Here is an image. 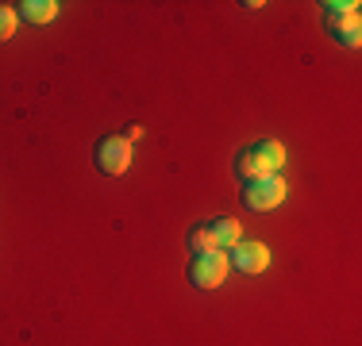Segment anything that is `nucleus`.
<instances>
[{
	"label": "nucleus",
	"instance_id": "nucleus-12",
	"mask_svg": "<svg viewBox=\"0 0 362 346\" xmlns=\"http://www.w3.org/2000/svg\"><path fill=\"white\" fill-rule=\"evenodd\" d=\"M124 138H127V143H135V138H143V127H139V124H132V127H127V135H124Z\"/></svg>",
	"mask_w": 362,
	"mask_h": 346
},
{
	"label": "nucleus",
	"instance_id": "nucleus-9",
	"mask_svg": "<svg viewBox=\"0 0 362 346\" xmlns=\"http://www.w3.org/2000/svg\"><path fill=\"white\" fill-rule=\"evenodd\" d=\"M189 250H193V254H204V250H216V242H212L209 223H201V227H193V231H189Z\"/></svg>",
	"mask_w": 362,
	"mask_h": 346
},
{
	"label": "nucleus",
	"instance_id": "nucleus-3",
	"mask_svg": "<svg viewBox=\"0 0 362 346\" xmlns=\"http://www.w3.org/2000/svg\"><path fill=\"white\" fill-rule=\"evenodd\" d=\"M228 270H231V262L223 250H204V254H193V262H189V281L197 289H216V285H223Z\"/></svg>",
	"mask_w": 362,
	"mask_h": 346
},
{
	"label": "nucleus",
	"instance_id": "nucleus-1",
	"mask_svg": "<svg viewBox=\"0 0 362 346\" xmlns=\"http://www.w3.org/2000/svg\"><path fill=\"white\" fill-rule=\"evenodd\" d=\"M286 166V146L274 143V138H266V143L251 146V150L239 154V177L243 181H255V177H266V173H278Z\"/></svg>",
	"mask_w": 362,
	"mask_h": 346
},
{
	"label": "nucleus",
	"instance_id": "nucleus-10",
	"mask_svg": "<svg viewBox=\"0 0 362 346\" xmlns=\"http://www.w3.org/2000/svg\"><path fill=\"white\" fill-rule=\"evenodd\" d=\"M16 23H20V16H16V8L0 4V42H4V39H12V35H16Z\"/></svg>",
	"mask_w": 362,
	"mask_h": 346
},
{
	"label": "nucleus",
	"instance_id": "nucleus-8",
	"mask_svg": "<svg viewBox=\"0 0 362 346\" xmlns=\"http://www.w3.org/2000/svg\"><path fill=\"white\" fill-rule=\"evenodd\" d=\"M209 231H212V242H216V250H231L235 242H243V231H239L235 220H212Z\"/></svg>",
	"mask_w": 362,
	"mask_h": 346
},
{
	"label": "nucleus",
	"instance_id": "nucleus-7",
	"mask_svg": "<svg viewBox=\"0 0 362 346\" xmlns=\"http://www.w3.org/2000/svg\"><path fill=\"white\" fill-rule=\"evenodd\" d=\"M16 16L28 23H50L58 16V0H23L16 4Z\"/></svg>",
	"mask_w": 362,
	"mask_h": 346
},
{
	"label": "nucleus",
	"instance_id": "nucleus-6",
	"mask_svg": "<svg viewBox=\"0 0 362 346\" xmlns=\"http://www.w3.org/2000/svg\"><path fill=\"white\" fill-rule=\"evenodd\" d=\"M327 16V28H332V35L343 42V47H358L362 42V20L358 12H324Z\"/></svg>",
	"mask_w": 362,
	"mask_h": 346
},
{
	"label": "nucleus",
	"instance_id": "nucleus-5",
	"mask_svg": "<svg viewBox=\"0 0 362 346\" xmlns=\"http://www.w3.org/2000/svg\"><path fill=\"white\" fill-rule=\"evenodd\" d=\"M228 262L235 266V270H243V273H262L266 266H270V250H266V242H235L231 246V254H228Z\"/></svg>",
	"mask_w": 362,
	"mask_h": 346
},
{
	"label": "nucleus",
	"instance_id": "nucleus-2",
	"mask_svg": "<svg viewBox=\"0 0 362 346\" xmlns=\"http://www.w3.org/2000/svg\"><path fill=\"white\" fill-rule=\"evenodd\" d=\"M286 181L278 177V173H266V177H255L247 181L243 189V204L251 208V212H270V208H278L281 201H286Z\"/></svg>",
	"mask_w": 362,
	"mask_h": 346
},
{
	"label": "nucleus",
	"instance_id": "nucleus-11",
	"mask_svg": "<svg viewBox=\"0 0 362 346\" xmlns=\"http://www.w3.org/2000/svg\"><path fill=\"white\" fill-rule=\"evenodd\" d=\"M324 12H358V4L355 0H339V4H335L332 0V4H324Z\"/></svg>",
	"mask_w": 362,
	"mask_h": 346
},
{
	"label": "nucleus",
	"instance_id": "nucleus-4",
	"mask_svg": "<svg viewBox=\"0 0 362 346\" xmlns=\"http://www.w3.org/2000/svg\"><path fill=\"white\" fill-rule=\"evenodd\" d=\"M97 166L100 173H108V177H124L127 169H132V143H127L124 135H105L97 143Z\"/></svg>",
	"mask_w": 362,
	"mask_h": 346
}]
</instances>
